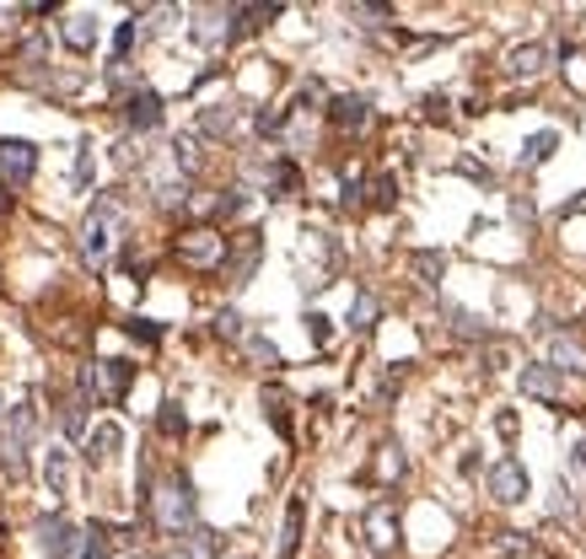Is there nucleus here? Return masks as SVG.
I'll return each instance as SVG.
<instances>
[{"instance_id": "nucleus-1", "label": "nucleus", "mask_w": 586, "mask_h": 559, "mask_svg": "<svg viewBox=\"0 0 586 559\" xmlns=\"http://www.w3.org/2000/svg\"><path fill=\"white\" fill-rule=\"evenodd\" d=\"M124 226H129V205H124V194H97L87 220H81V258L92 264V275L108 269V258L119 248Z\"/></svg>"}, {"instance_id": "nucleus-2", "label": "nucleus", "mask_w": 586, "mask_h": 559, "mask_svg": "<svg viewBox=\"0 0 586 559\" xmlns=\"http://www.w3.org/2000/svg\"><path fill=\"white\" fill-rule=\"evenodd\" d=\"M108 543H114V528H81V522H70V517H43L38 522V549L49 559H108Z\"/></svg>"}, {"instance_id": "nucleus-3", "label": "nucleus", "mask_w": 586, "mask_h": 559, "mask_svg": "<svg viewBox=\"0 0 586 559\" xmlns=\"http://www.w3.org/2000/svg\"><path fill=\"white\" fill-rule=\"evenodd\" d=\"M194 517H199V500H194V479H188L184 468H173V473H167V479H162V484L152 490V522H156L162 532H167L173 543H178L184 532L199 528Z\"/></svg>"}, {"instance_id": "nucleus-4", "label": "nucleus", "mask_w": 586, "mask_h": 559, "mask_svg": "<svg viewBox=\"0 0 586 559\" xmlns=\"http://www.w3.org/2000/svg\"><path fill=\"white\" fill-rule=\"evenodd\" d=\"M32 435H38V409L17 404L6 414V441H0V468H6V479H28Z\"/></svg>"}, {"instance_id": "nucleus-5", "label": "nucleus", "mask_w": 586, "mask_h": 559, "mask_svg": "<svg viewBox=\"0 0 586 559\" xmlns=\"http://www.w3.org/2000/svg\"><path fill=\"white\" fill-rule=\"evenodd\" d=\"M226 253H232V243L216 226H194L178 237V264H188V269H226Z\"/></svg>"}, {"instance_id": "nucleus-6", "label": "nucleus", "mask_w": 586, "mask_h": 559, "mask_svg": "<svg viewBox=\"0 0 586 559\" xmlns=\"http://www.w3.org/2000/svg\"><path fill=\"white\" fill-rule=\"evenodd\" d=\"M32 173H38V146L6 135V140H0V188H6V194H22V188L32 184Z\"/></svg>"}, {"instance_id": "nucleus-7", "label": "nucleus", "mask_w": 586, "mask_h": 559, "mask_svg": "<svg viewBox=\"0 0 586 559\" xmlns=\"http://www.w3.org/2000/svg\"><path fill=\"white\" fill-rule=\"evenodd\" d=\"M485 484H490V496L500 500V506H522L527 490H533V479H527V468L517 463V458H500V463H490Z\"/></svg>"}, {"instance_id": "nucleus-8", "label": "nucleus", "mask_w": 586, "mask_h": 559, "mask_svg": "<svg viewBox=\"0 0 586 559\" xmlns=\"http://www.w3.org/2000/svg\"><path fill=\"white\" fill-rule=\"evenodd\" d=\"M361 528H367V543L377 549V555H393V549H399V506H393V500H377V506H367Z\"/></svg>"}, {"instance_id": "nucleus-9", "label": "nucleus", "mask_w": 586, "mask_h": 559, "mask_svg": "<svg viewBox=\"0 0 586 559\" xmlns=\"http://www.w3.org/2000/svg\"><path fill=\"white\" fill-rule=\"evenodd\" d=\"M199 22H194V43L199 49H226L232 38H237V22H232V6H205V11H194Z\"/></svg>"}, {"instance_id": "nucleus-10", "label": "nucleus", "mask_w": 586, "mask_h": 559, "mask_svg": "<svg viewBox=\"0 0 586 559\" xmlns=\"http://www.w3.org/2000/svg\"><path fill=\"white\" fill-rule=\"evenodd\" d=\"M522 393L527 399H538V404H565V372L549 366V361H538V366H522Z\"/></svg>"}, {"instance_id": "nucleus-11", "label": "nucleus", "mask_w": 586, "mask_h": 559, "mask_svg": "<svg viewBox=\"0 0 586 559\" xmlns=\"http://www.w3.org/2000/svg\"><path fill=\"white\" fill-rule=\"evenodd\" d=\"M329 125L340 129V135H361L371 125V102L361 92H340L329 97Z\"/></svg>"}, {"instance_id": "nucleus-12", "label": "nucleus", "mask_w": 586, "mask_h": 559, "mask_svg": "<svg viewBox=\"0 0 586 559\" xmlns=\"http://www.w3.org/2000/svg\"><path fill=\"white\" fill-rule=\"evenodd\" d=\"M549 60H555L549 43H517V49L506 55V76H511V81H538V76L549 70Z\"/></svg>"}, {"instance_id": "nucleus-13", "label": "nucleus", "mask_w": 586, "mask_h": 559, "mask_svg": "<svg viewBox=\"0 0 586 559\" xmlns=\"http://www.w3.org/2000/svg\"><path fill=\"white\" fill-rule=\"evenodd\" d=\"M258 253H264V237H258V232H243L237 253H226V285H232V291H243L247 280H253V269H258Z\"/></svg>"}, {"instance_id": "nucleus-14", "label": "nucleus", "mask_w": 586, "mask_h": 559, "mask_svg": "<svg viewBox=\"0 0 586 559\" xmlns=\"http://www.w3.org/2000/svg\"><path fill=\"white\" fill-rule=\"evenodd\" d=\"M124 125L135 129V135H146V129L162 125V97L152 87H135V92L124 97Z\"/></svg>"}, {"instance_id": "nucleus-15", "label": "nucleus", "mask_w": 586, "mask_h": 559, "mask_svg": "<svg viewBox=\"0 0 586 559\" xmlns=\"http://www.w3.org/2000/svg\"><path fill=\"white\" fill-rule=\"evenodd\" d=\"M549 366H559V372H586V340L582 334L555 328V334H549Z\"/></svg>"}, {"instance_id": "nucleus-16", "label": "nucleus", "mask_w": 586, "mask_h": 559, "mask_svg": "<svg viewBox=\"0 0 586 559\" xmlns=\"http://www.w3.org/2000/svg\"><path fill=\"white\" fill-rule=\"evenodd\" d=\"M60 38H65V49H76V55H87V49H92V43H97V17H92V11H65Z\"/></svg>"}, {"instance_id": "nucleus-17", "label": "nucleus", "mask_w": 586, "mask_h": 559, "mask_svg": "<svg viewBox=\"0 0 586 559\" xmlns=\"http://www.w3.org/2000/svg\"><path fill=\"white\" fill-rule=\"evenodd\" d=\"M152 194L162 210H184L188 205V178L173 167V173H152Z\"/></svg>"}, {"instance_id": "nucleus-18", "label": "nucleus", "mask_w": 586, "mask_h": 559, "mask_svg": "<svg viewBox=\"0 0 586 559\" xmlns=\"http://www.w3.org/2000/svg\"><path fill=\"white\" fill-rule=\"evenodd\" d=\"M119 447H124V431H119V425H92V435H87V463L108 468L114 458H119Z\"/></svg>"}, {"instance_id": "nucleus-19", "label": "nucleus", "mask_w": 586, "mask_h": 559, "mask_svg": "<svg viewBox=\"0 0 586 559\" xmlns=\"http://www.w3.org/2000/svg\"><path fill=\"white\" fill-rule=\"evenodd\" d=\"M216 549H221V538L211 528H194V532H184L173 549H167V559H216Z\"/></svg>"}, {"instance_id": "nucleus-20", "label": "nucleus", "mask_w": 586, "mask_h": 559, "mask_svg": "<svg viewBox=\"0 0 586 559\" xmlns=\"http://www.w3.org/2000/svg\"><path fill=\"white\" fill-rule=\"evenodd\" d=\"M302 522H307V500L291 496V506H285V528H280V559H296V549H302Z\"/></svg>"}, {"instance_id": "nucleus-21", "label": "nucleus", "mask_w": 586, "mask_h": 559, "mask_svg": "<svg viewBox=\"0 0 586 559\" xmlns=\"http://www.w3.org/2000/svg\"><path fill=\"white\" fill-rule=\"evenodd\" d=\"M409 269L420 275V285H441V275H447V253L441 248H420V253H409Z\"/></svg>"}, {"instance_id": "nucleus-22", "label": "nucleus", "mask_w": 586, "mask_h": 559, "mask_svg": "<svg viewBox=\"0 0 586 559\" xmlns=\"http://www.w3.org/2000/svg\"><path fill=\"white\" fill-rule=\"evenodd\" d=\"M237 125H243V114H237L232 102H216V108H205V114H199V129H205V135H221V140H226V135H237Z\"/></svg>"}, {"instance_id": "nucleus-23", "label": "nucleus", "mask_w": 586, "mask_h": 559, "mask_svg": "<svg viewBox=\"0 0 586 559\" xmlns=\"http://www.w3.org/2000/svg\"><path fill=\"white\" fill-rule=\"evenodd\" d=\"M377 317H382V302H377L371 291H355V302H350V328H355V334H371Z\"/></svg>"}, {"instance_id": "nucleus-24", "label": "nucleus", "mask_w": 586, "mask_h": 559, "mask_svg": "<svg viewBox=\"0 0 586 559\" xmlns=\"http://www.w3.org/2000/svg\"><path fill=\"white\" fill-rule=\"evenodd\" d=\"M555 146H559L555 129H538V135H527V146H522V156H517V161H522V167H544V161L555 156Z\"/></svg>"}, {"instance_id": "nucleus-25", "label": "nucleus", "mask_w": 586, "mask_h": 559, "mask_svg": "<svg viewBox=\"0 0 586 559\" xmlns=\"http://www.w3.org/2000/svg\"><path fill=\"white\" fill-rule=\"evenodd\" d=\"M243 350H247V361H253L258 372H280V366H285V361H280V350H275V340H264V334H247Z\"/></svg>"}, {"instance_id": "nucleus-26", "label": "nucleus", "mask_w": 586, "mask_h": 559, "mask_svg": "<svg viewBox=\"0 0 586 559\" xmlns=\"http://www.w3.org/2000/svg\"><path fill=\"white\" fill-rule=\"evenodd\" d=\"M275 17H280V6H232V22H237V32L270 28Z\"/></svg>"}, {"instance_id": "nucleus-27", "label": "nucleus", "mask_w": 586, "mask_h": 559, "mask_svg": "<svg viewBox=\"0 0 586 559\" xmlns=\"http://www.w3.org/2000/svg\"><path fill=\"white\" fill-rule=\"evenodd\" d=\"M264 414H270V425H275L285 441L296 435V431H291V399H285L280 388H264Z\"/></svg>"}, {"instance_id": "nucleus-28", "label": "nucleus", "mask_w": 586, "mask_h": 559, "mask_svg": "<svg viewBox=\"0 0 586 559\" xmlns=\"http://www.w3.org/2000/svg\"><path fill=\"white\" fill-rule=\"evenodd\" d=\"M43 479H49V496H65V490H70V463H65L60 447L43 452Z\"/></svg>"}, {"instance_id": "nucleus-29", "label": "nucleus", "mask_w": 586, "mask_h": 559, "mask_svg": "<svg viewBox=\"0 0 586 559\" xmlns=\"http://www.w3.org/2000/svg\"><path fill=\"white\" fill-rule=\"evenodd\" d=\"M167 161H173V167H178V173H199V140H194V135H178V140H173V146H167Z\"/></svg>"}, {"instance_id": "nucleus-30", "label": "nucleus", "mask_w": 586, "mask_h": 559, "mask_svg": "<svg viewBox=\"0 0 586 559\" xmlns=\"http://www.w3.org/2000/svg\"><path fill=\"white\" fill-rule=\"evenodd\" d=\"M447 317H452V334H458V340H485V334H490V328L468 307H458V302H447Z\"/></svg>"}, {"instance_id": "nucleus-31", "label": "nucleus", "mask_w": 586, "mask_h": 559, "mask_svg": "<svg viewBox=\"0 0 586 559\" xmlns=\"http://www.w3.org/2000/svg\"><path fill=\"white\" fill-rule=\"evenodd\" d=\"M216 334H221V340H232V344H243V340H247L243 312H237V307H221V312H216Z\"/></svg>"}, {"instance_id": "nucleus-32", "label": "nucleus", "mask_w": 586, "mask_h": 559, "mask_svg": "<svg viewBox=\"0 0 586 559\" xmlns=\"http://www.w3.org/2000/svg\"><path fill=\"white\" fill-rule=\"evenodd\" d=\"M243 210H247V188H226V194L216 199V210H211V216H216V220H237Z\"/></svg>"}, {"instance_id": "nucleus-33", "label": "nucleus", "mask_w": 586, "mask_h": 559, "mask_svg": "<svg viewBox=\"0 0 586 559\" xmlns=\"http://www.w3.org/2000/svg\"><path fill=\"white\" fill-rule=\"evenodd\" d=\"M81 409H87V399H81V393L60 404V425H65V435H81V431H87V414H81Z\"/></svg>"}, {"instance_id": "nucleus-34", "label": "nucleus", "mask_w": 586, "mask_h": 559, "mask_svg": "<svg viewBox=\"0 0 586 559\" xmlns=\"http://www.w3.org/2000/svg\"><path fill=\"white\" fill-rule=\"evenodd\" d=\"M140 43V22L129 17V22H119V38H114V65H124L129 60V49Z\"/></svg>"}, {"instance_id": "nucleus-35", "label": "nucleus", "mask_w": 586, "mask_h": 559, "mask_svg": "<svg viewBox=\"0 0 586 559\" xmlns=\"http://www.w3.org/2000/svg\"><path fill=\"white\" fill-rule=\"evenodd\" d=\"M124 334H129V340H140V344H162V323H156V317H129V323H124Z\"/></svg>"}, {"instance_id": "nucleus-36", "label": "nucleus", "mask_w": 586, "mask_h": 559, "mask_svg": "<svg viewBox=\"0 0 586 559\" xmlns=\"http://www.w3.org/2000/svg\"><path fill=\"white\" fill-rule=\"evenodd\" d=\"M367 205V173H344V210Z\"/></svg>"}, {"instance_id": "nucleus-37", "label": "nucleus", "mask_w": 586, "mask_h": 559, "mask_svg": "<svg viewBox=\"0 0 586 559\" xmlns=\"http://www.w3.org/2000/svg\"><path fill=\"white\" fill-rule=\"evenodd\" d=\"M156 431H162V435H184V431H188L184 409H178V404H162V414H156Z\"/></svg>"}, {"instance_id": "nucleus-38", "label": "nucleus", "mask_w": 586, "mask_h": 559, "mask_svg": "<svg viewBox=\"0 0 586 559\" xmlns=\"http://www.w3.org/2000/svg\"><path fill=\"white\" fill-rule=\"evenodd\" d=\"M350 17L367 28H382V22H393V6H350Z\"/></svg>"}, {"instance_id": "nucleus-39", "label": "nucleus", "mask_w": 586, "mask_h": 559, "mask_svg": "<svg viewBox=\"0 0 586 559\" xmlns=\"http://www.w3.org/2000/svg\"><path fill=\"white\" fill-rule=\"evenodd\" d=\"M377 473H382V479H399V473H403V452L393 447V441L382 447V458H377Z\"/></svg>"}, {"instance_id": "nucleus-40", "label": "nucleus", "mask_w": 586, "mask_h": 559, "mask_svg": "<svg viewBox=\"0 0 586 559\" xmlns=\"http://www.w3.org/2000/svg\"><path fill=\"white\" fill-rule=\"evenodd\" d=\"M371 199H377V205H393V199H399V178H393V173H382V178L371 184Z\"/></svg>"}, {"instance_id": "nucleus-41", "label": "nucleus", "mask_w": 586, "mask_h": 559, "mask_svg": "<svg viewBox=\"0 0 586 559\" xmlns=\"http://www.w3.org/2000/svg\"><path fill=\"white\" fill-rule=\"evenodd\" d=\"M92 178V140H81V156H76V188H87Z\"/></svg>"}, {"instance_id": "nucleus-42", "label": "nucleus", "mask_w": 586, "mask_h": 559, "mask_svg": "<svg viewBox=\"0 0 586 559\" xmlns=\"http://www.w3.org/2000/svg\"><path fill=\"white\" fill-rule=\"evenodd\" d=\"M307 334H312V344H318V350L329 344V317H323V312H307Z\"/></svg>"}, {"instance_id": "nucleus-43", "label": "nucleus", "mask_w": 586, "mask_h": 559, "mask_svg": "<svg viewBox=\"0 0 586 559\" xmlns=\"http://www.w3.org/2000/svg\"><path fill=\"white\" fill-rule=\"evenodd\" d=\"M420 108H426V119H436V125L447 119V97H441V92H431L426 102H420Z\"/></svg>"}, {"instance_id": "nucleus-44", "label": "nucleus", "mask_w": 586, "mask_h": 559, "mask_svg": "<svg viewBox=\"0 0 586 559\" xmlns=\"http://www.w3.org/2000/svg\"><path fill=\"white\" fill-rule=\"evenodd\" d=\"M555 517H565V522H576V506H570V490H565V484L555 490Z\"/></svg>"}, {"instance_id": "nucleus-45", "label": "nucleus", "mask_w": 586, "mask_h": 559, "mask_svg": "<svg viewBox=\"0 0 586 559\" xmlns=\"http://www.w3.org/2000/svg\"><path fill=\"white\" fill-rule=\"evenodd\" d=\"M511 216H517V220H522V226H527V220L538 216V210H533V199H511Z\"/></svg>"}, {"instance_id": "nucleus-46", "label": "nucleus", "mask_w": 586, "mask_h": 559, "mask_svg": "<svg viewBox=\"0 0 586 559\" xmlns=\"http://www.w3.org/2000/svg\"><path fill=\"white\" fill-rule=\"evenodd\" d=\"M570 463H576V468H586V441H576V452H570Z\"/></svg>"}, {"instance_id": "nucleus-47", "label": "nucleus", "mask_w": 586, "mask_h": 559, "mask_svg": "<svg viewBox=\"0 0 586 559\" xmlns=\"http://www.w3.org/2000/svg\"><path fill=\"white\" fill-rule=\"evenodd\" d=\"M582 210H586V194H582V199H570V205H565V216H582Z\"/></svg>"}, {"instance_id": "nucleus-48", "label": "nucleus", "mask_w": 586, "mask_h": 559, "mask_svg": "<svg viewBox=\"0 0 586 559\" xmlns=\"http://www.w3.org/2000/svg\"><path fill=\"white\" fill-rule=\"evenodd\" d=\"M0 210H11V194H6V188H0Z\"/></svg>"}, {"instance_id": "nucleus-49", "label": "nucleus", "mask_w": 586, "mask_h": 559, "mask_svg": "<svg viewBox=\"0 0 586 559\" xmlns=\"http://www.w3.org/2000/svg\"><path fill=\"white\" fill-rule=\"evenodd\" d=\"M124 559H152V555H124Z\"/></svg>"}, {"instance_id": "nucleus-50", "label": "nucleus", "mask_w": 586, "mask_h": 559, "mask_svg": "<svg viewBox=\"0 0 586 559\" xmlns=\"http://www.w3.org/2000/svg\"><path fill=\"white\" fill-rule=\"evenodd\" d=\"M237 559H247V555H237Z\"/></svg>"}]
</instances>
